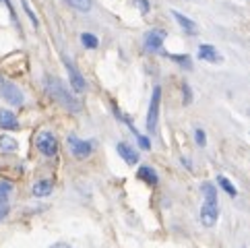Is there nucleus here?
Wrapping results in <instances>:
<instances>
[{
	"label": "nucleus",
	"instance_id": "obj_1",
	"mask_svg": "<svg viewBox=\"0 0 250 248\" xmlns=\"http://www.w3.org/2000/svg\"><path fill=\"white\" fill-rule=\"evenodd\" d=\"M46 89H48V93L54 97L58 103L64 105L66 110H70V112H79V110H81V103H79V100L75 95H70V91L58 81V79L46 77Z\"/></svg>",
	"mask_w": 250,
	"mask_h": 248
},
{
	"label": "nucleus",
	"instance_id": "obj_2",
	"mask_svg": "<svg viewBox=\"0 0 250 248\" xmlns=\"http://www.w3.org/2000/svg\"><path fill=\"white\" fill-rule=\"evenodd\" d=\"M35 145H38L40 153H43L46 157H54V155L58 153V141H56V137L52 135V132H48V130L40 132L38 139H35Z\"/></svg>",
	"mask_w": 250,
	"mask_h": 248
},
{
	"label": "nucleus",
	"instance_id": "obj_3",
	"mask_svg": "<svg viewBox=\"0 0 250 248\" xmlns=\"http://www.w3.org/2000/svg\"><path fill=\"white\" fill-rule=\"evenodd\" d=\"M159 102H162V87H155L153 95H151V103H149V112H147V130L153 132L157 126V118H159Z\"/></svg>",
	"mask_w": 250,
	"mask_h": 248
},
{
	"label": "nucleus",
	"instance_id": "obj_4",
	"mask_svg": "<svg viewBox=\"0 0 250 248\" xmlns=\"http://www.w3.org/2000/svg\"><path fill=\"white\" fill-rule=\"evenodd\" d=\"M0 93H2L4 100L8 103H13V105H21L25 102L23 91L15 83H11V81H2V83H0Z\"/></svg>",
	"mask_w": 250,
	"mask_h": 248
},
{
	"label": "nucleus",
	"instance_id": "obj_5",
	"mask_svg": "<svg viewBox=\"0 0 250 248\" xmlns=\"http://www.w3.org/2000/svg\"><path fill=\"white\" fill-rule=\"evenodd\" d=\"M217 217H219V209H217V203H209L205 201L203 207H201V224L205 227H213L217 224Z\"/></svg>",
	"mask_w": 250,
	"mask_h": 248
},
{
	"label": "nucleus",
	"instance_id": "obj_6",
	"mask_svg": "<svg viewBox=\"0 0 250 248\" xmlns=\"http://www.w3.org/2000/svg\"><path fill=\"white\" fill-rule=\"evenodd\" d=\"M68 149H70V153H73L75 157H87V155H91L93 151V145L89 143V141H81V139H77V137H68Z\"/></svg>",
	"mask_w": 250,
	"mask_h": 248
},
{
	"label": "nucleus",
	"instance_id": "obj_7",
	"mask_svg": "<svg viewBox=\"0 0 250 248\" xmlns=\"http://www.w3.org/2000/svg\"><path fill=\"white\" fill-rule=\"evenodd\" d=\"M64 66H66V73H68V79H70V85H73V89H75L77 93L85 91L87 83H85L83 75H81V73H79V70L75 68V64H73V62H70L68 58H64Z\"/></svg>",
	"mask_w": 250,
	"mask_h": 248
},
{
	"label": "nucleus",
	"instance_id": "obj_8",
	"mask_svg": "<svg viewBox=\"0 0 250 248\" xmlns=\"http://www.w3.org/2000/svg\"><path fill=\"white\" fill-rule=\"evenodd\" d=\"M164 40H166V31H162V29H151V31L145 33V48L149 52L162 50Z\"/></svg>",
	"mask_w": 250,
	"mask_h": 248
},
{
	"label": "nucleus",
	"instance_id": "obj_9",
	"mask_svg": "<svg viewBox=\"0 0 250 248\" xmlns=\"http://www.w3.org/2000/svg\"><path fill=\"white\" fill-rule=\"evenodd\" d=\"M199 58L205 60V62H211V64H219L223 60V56L217 52L215 46H211V43H201L199 46Z\"/></svg>",
	"mask_w": 250,
	"mask_h": 248
},
{
	"label": "nucleus",
	"instance_id": "obj_10",
	"mask_svg": "<svg viewBox=\"0 0 250 248\" xmlns=\"http://www.w3.org/2000/svg\"><path fill=\"white\" fill-rule=\"evenodd\" d=\"M116 151H118V155H120L128 165H135V164L139 162L137 151H135V149H132L128 143H118V145H116Z\"/></svg>",
	"mask_w": 250,
	"mask_h": 248
},
{
	"label": "nucleus",
	"instance_id": "obj_11",
	"mask_svg": "<svg viewBox=\"0 0 250 248\" xmlns=\"http://www.w3.org/2000/svg\"><path fill=\"white\" fill-rule=\"evenodd\" d=\"M0 128H4V130H17L19 128V120H17L15 112L0 110Z\"/></svg>",
	"mask_w": 250,
	"mask_h": 248
},
{
	"label": "nucleus",
	"instance_id": "obj_12",
	"mask_svg": "<svg viewBox=\"0 0 250 248\" xmlns=\"http://www.w3.org/2000/svg\"><path fill=\"white\" fill-rule=\"evenodd\" d=\"M172 15H174V19L178 21V25L186 31V33H190V35H196L199 33V25H196L192 19H188V17H184L182 13H178V11H172Z\"/></svg>",
	"mask_w": 250,
	"mask_h": 248
},
{
	"label": "nucleus",
	"instance_id": "obj_13",
	"mask_svg": "<svg viewBox=\"0 0 250 248\" xmlns=\"http://www.w3.org/2000/svg\"><path fill=\"white\" fill-rule=\"evenodd\" d=\"M137 178L143 180V182H147V184H157V174H155L153 167H149V165H141L139 167Z\"/></svg>",
	"mask_w": 250,
	"mask_h": 248
},
{
	"label": "nucleus",
	"instance_id": "obj_14",
	"mask_svg": "<svg viewBox=\"0 0 250 248\" xmlns=\"http://www.w3.org/2000/svg\"><path fill=\"white\" fill-rule=\"evenodd\" d=\"M52 188H54V184H52L50 180H40L33 184V194L35 197H48V194L52 192Z\"/></svg>",
	"mask_w": 250,
	"mask_h": 248
},
{
	"label": "nucleus",
	"instance_id": "obj_15",
	"mask_svg": "<svg viewBox=\"0 0 250 248\" xmlns=\"http://www.w3.org/2000/svg\"><path fill=\"white\" fill-rule=\"evenodd\" d=\"M17 149H19V145L13 137H0V153H15Z\"/></svg>",
	"mask_w": 250,
	"mask_h": 248
},
{
	"label": "nucleus",
	"instance_id": "obj_16",
	"mask_svg": "<svg viewBox=\"0 0 250 248\" xmlns=\"http://www.w3.org/2000/svg\"><path fill=\"white\" fill-rule=\"evenodd\" d=\"M201 190H203L205 201H209V203H217V190H215V186H213L211 182H203Z\"/></svg>",
	"mask_w": 250,
	"mask_h": 248
},
{
	"label": "nucleus",
	"instance_id": "obj_17",
	"mask_svg": "<svg viewBox=\"0 0 250 248\" xmlns=\"http://www.w3.org/2000/svg\"><path fill=\"white\" fill-rule=\"evenodd\" d=\"M13 192V184L2 180L0 182V205H8V194Z\"/></svg>",
	"mask_w": 250,
	"mask_h": 248
},
{
	"label": "nucleus",
	"instance_id": "obj_18",
	"mask_svg": "<svg viewBox=\"0 0 250 248\" xmlns=\"http://www.w3.org/2000/svg\"><path fill=\"white\" fill-rule=\"evenodd\" d=\"M81 43H83L87 50H95L97 46H100V40H97L93 33H83L81 35Z\"/></svg>",
	"mask_w": 250,
	"mask_h": 248
},
{
	"label": "nucleus",
	"instance_id": "obj_19",
	"mask_svg": "<svg viewBox=\"0 0 250 248\" xmlns=\"http://www.w3.org/2000/svg\"><path fill=\"white\" fill-rule=\"evenodd\" d=\"M217 182H219V186H221V190H226L229 197H236V194H238V190L234 188V184H231V182L226 178V176H217Z\"/></svg>",
	"mask_w": 250,
	"mask_h": 248
},
{
	"label": "nucleus",
	"instance_id": "obj_20",
	"mask_svg": "<svg viewBox=\"0 0 250 248\" xmlns=\"http://www.w3.org/2000/svg\"><path fill=\"white\" fill-rule=\"evenodd\" d=\"M66 2L73 8H77V11H81V13L91 11V0H66Z\"/></svg>",
	"mask_w": 250,
	"mask_h": 248
},
{
	"label": "nucleus",
	"instance_id": "obj_21",
	"mask_svg": "<svg viewBox=\"0 0 250 248\" xmlns=\"http://www.w3.org/2000/svg\"><path fill=\"white\" fill-rule=\"evenodd\" d=\"M21 4H23V8H25V13H27V17L31 19L33 27H38V25H40V21H38V17H35V13H33V8L29 6V2H27V0H21Z\"/></svg>",
	"mask_w": 250,
	"mask_h": 248
},
{
	"label": "nucleus",
	"instance_id": "obj_22",
	"mask_svg": "<svg viewBox=\"0 0 250 248\" xmlns=\"http://www.w3.org/2000/svg\"><path fill=\"white\" fill-rule=\"evenodd\" d=\"M169 58H172V60H178V64H180V66H184V68H192V64H190V58H188V56L169 54Z\"/></svg>",
	"mask_w": 250,
	"mask_h": 248
},
{
	"label": "nucleus",
	"instance_id": "obj_23",
	"mask_svg": "<svg viewBox=\"0 0 250 248\" xmlns=\"http://www.w3.org/2000/svg\"><path fill=\"white\" fill-rule=\"evenodd\" d=\"M194 139H196V145H199V147H205V145H207V135H205L201 128H196Z\"/></svg>",
	"mask_w": 250,
	"mask_h": 248
},
{
	"label": "nucleus",
	"instance_id": "obj_24",
	"mask_svg": "<svg viewBox=\"0 0 250 248\" xmlns=\"http://www.w3.org/2000/svg\"><path fill=\"white\" fill-rule=\"evenodd\" d=\"M132 2H135V4L139 6V11H141L143 15H147V13H149V8H151V6H149L147 0H132Z\"/></svg>",
	"mask_w": 250,
	"mask_h": 248
},
{
	"label": "nucleus",
	"instance_id": "obj_25",
	"mask_svg": "<svg viewBox=\"0 0 250 248\" xmlns=\"http://www.w3.org/2000/svg\"><path fill=\"white\" fill-rule=\"evenodd\" d=\"M137 139H139V143H141V149H145V151H149V149H151L149 139H147V137H143V135H137Z\"/></svg>",
	"mask_w": 250,
	"mask_h": 248
},
{
	"label": "nucleus",
	"instance_id": "obj_26",
	"mask_svg": "<svg viewBox=\"0 0 250 248\" xmlns=\"http://www.w3.org/2000/svg\"><path fill=\"white\" fill-rule=\"evenodd\" d=\"M48 248H73V246H68V244H64V242H58V244H52V246H48Z\"/></svg>",
	"mask_w": 250,
	"mask_h": 248
},
{
	"label": "nucleus",
	"instance_id": "obj_27",
	"mask_svg": "<svg viewBox=\"0 0 250 248\" xmlns=\"http://www.w3.org/2000/svg\"><path fill=\"white\" fill-rule=\"evenodd\" d=\"M0 2H6V0H0Z\"/></svg>",
	"mask_w": 250,
	"mask_h": 248
},
{
	"label": "nucleus",
	"instance_id": "obj_28",
	"mask_svg": "<svg viewBox=\"0 0 250 248\" xmlns=\"http://www.w3.org/2000/svg\"><path fill=\"white\" fill-rule=\"evenodd\" d=\"M0 83H2V81H0Z\"/></svg>",
	"mask_w": 250,
	"mask_h": 248
}]
</instances>
